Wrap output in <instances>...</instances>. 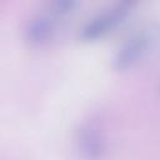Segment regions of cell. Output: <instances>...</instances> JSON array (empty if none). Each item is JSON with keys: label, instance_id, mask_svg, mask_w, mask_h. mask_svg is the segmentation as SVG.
<instances>
[{"label": "cell", "instance_id": "1", "mask_svg": "<svg viewBox=\"0 0 160 160\" xmlns=\"http://www.w3.org/2000/svg\"><path fill=\"white\" fill-rule=\"evenodd\" d=\"M152 42V32L150 30H139L132 34L119 49L114 62L118 69H128L136 64L148 51Z\"/></svg>", "mask_w": 160, "mask_h": 160}, {"label": "cell", "instance_id": "2", "mask_svg": "<svg viewBox=\"0 0 160 160\" xmlns=\"http://www.w3.org/2000/svg\"><path fill=\"white\" fill-rule=\"evenodd\" d=\"M130 11H131L130 2H121L108 9L106 11L99 14L91 21L88 22V25L82 29V36L92 39L108 32L118 24H120L124 19H126Z\"/></svg>", "mask_w": 160, "mask_h": 160}, {"label": "cell", "instance_id": "3", "mask_svg": "<svg viewBox=\"0 0 160 160\" xmlns=\"http://www.w3.org/2000/svg\"><path fill=\"white\" fill-rule=\"evenodd\" d=\"M52 30H54L52 21L49 18L39 16V18L34 19L31 21V24H29V28L26 31H28V36L31 41H42L48 36H50Z\"/></svg>", "mask_w": 160, "mask_h": 160}]
</instances>
